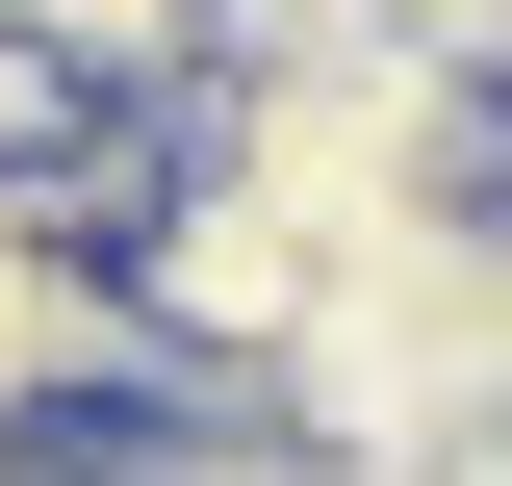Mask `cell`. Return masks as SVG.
Segmentation results:
<instances>
[{
    "mask_svg": "<svg viewBox=\"0 0 512 486\" xmlns=\"http://www.w3.org/2000/svg\"><path fill=\"white\" fill-rule=\"evenodd\" d=\"M282 410H308V461H512V205L359 231L333 307L282 333Z\"/></svg>",
    "mask_w": 512,
    "mask_h": 486,
    "instance_id": "1",
    "label": "cell"
},
{
    "mask_svg": "<svg viewBox=\"0 0 512 486\" xmlns=\"http://www.w3.org/2000/svg\"><path fill=\"white\" fill-rule=\"evenodd\" d=\"M0 26L77 103H231V52H256V0H0Z\"/></svg>",
    "mask_w": 512,
    "mask_h": 486,
    "instance_id": "2",
    "label": "cell"
}]
</instances>
